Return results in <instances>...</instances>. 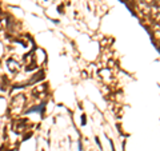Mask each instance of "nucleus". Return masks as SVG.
<instances>
[{
	"mask_svg": "<svg viewBox=\"0 0 160 151\" xmlns=\"http://www.w3.org/2000/svg\"><path fill=\"white\" fill-rule=\"evenodd\" d=\"M152 13L153 18L158 23H160V0H155L153 6H152Z\"/></svg>",
	"mask_w": 160,
	"mask_h": 151,
	"instance_id": "1",
	"label": "nucleus"
},
{
	"mask_svg": "<svg viewBox=\"0 0 160 151\" xmlns=\"http://www.w3.org/2000/svg\"><path fill=\"white\" fill-rule=\"evenodd\" d=\"M24 130H27V122L23 119H18L16 122H15V131L22 133Z\"/></svg>",
	"mask_w": 160,
	"mask_h": 151,
	"instance_id": "2",
	"label": "nucleus"
},
{
	"mask_svg": "<svg viewBox=\"0 0 160 151\" xmlns=\"http://www.w3.org/2000/svg\"><path fill=\"white\" fill-rule=\"evenodd\" d=\"M7 64H8V68L11 70L12 72H16L18 70H19V63H18V62H15L13 59H9L8 62H7Z\"/></svg>",
	"mask_w": 160,
	"mask_h": 151,
	"instance_id": "3",
	"label": "nucleus"
}]
</instances>
